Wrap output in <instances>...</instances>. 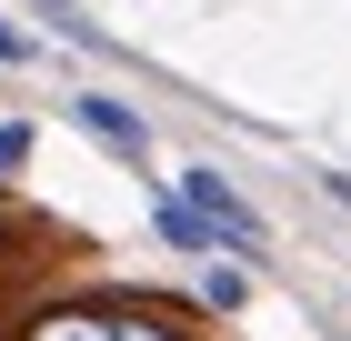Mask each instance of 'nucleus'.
Wrapping results in <instances>:
<instances>
[{
    "label": "nucleus",
    "mask_w": 351,
    "mask_h": 341,
    "mask_svg": "<svg viewBox=\"0 0 351 341\" xmlns=\"http://www.w3.org/2000/svg\"><path fill=\"white\" fill-rule=\"evenodd\" d=\"M10 341H201L181 331V311L161 301H121V291H51V301H21Z\"/></svg>",
    "instance_id": "f257e3e1"
},
{
    "label": "nucleus",
    "mask_w": 351,
    "mask_h": 341,
    "mask_svg": "<svg viewBox=\"0 0 351 341\" xmlns=\"http://www.w3.org/2000/svg\"><path fill=\"white\" fill-rule=\"evenodd\" d=\"M181 201L221 231V251H241V261H261V251H271V221L241 201V181H231V171H211V161H181Z\"/></svg>",
    "instance_id": "f03ea898"
},
{
    "label": "nucleus",
    "mask_w": 351,
    "mask_h": 341,
    "mask_svg": "<svg viewBox=\"0 0 351 341\" xmlns=\"http://www.w3.org/2000/svg\"><path fill=\"white\" fill-rule=\"evenodd\" d=\"M71 121H81L101 151H121V161H151V121H141L131 101H110V91H71Z\"/></svg>",
    "instance_id": "7ed1b4c3"
},
{
    "label": "nucleus",
    "mask_w": 351,
    "mask_h": 341,
    "mask_svg": "<svg viewBox=\"0 0 351 341\" xmlns=\"http://www.w3.org/2000/svg\"><path fill=\"white\" fill-rule=\"evenodd\" d=\"M151 231H161L181 261H211V251H221V231H211V221L181 201V191H151Z\"/></svg>",
    "instance_id": "20e7f679"
},
{
    "label": "nucleus",
    "mask_w": 351,
    "mask_h": 341,
    "mask_svg": "<svg viewBox=\"0 0 351 341\" xmlns=\"http://www.w3.org/2000/svg\"><path fill=\"white\" fill-rule=\"evenodd\" d=\"M30 21L51 30V40H71V51H90V60H121V40H110V30L90 21L81 0H30Z\"/></svg>",
    "instance_id": "39448f33"
},
{
    "label": "nucleus",
    "mask_w": 351,
    "mask_h": 341,
    "mask_svg": "<svg viewBox=\"0 0 351 341\" xmlns=\"http://www.w3.org/2000/svg\"><path fill=\"white\" fill-rule=\"evenodd\" d=\"M191 271H201V311H211V321H241L251 291H261V281H251V261H221V251H211V261H191Z\"/></svg>",
    "instance_id": "423d86ee"
},
{
    "label": "nucleus",
    "mask_w": 351,
    "mask_h": 341,
    "mask_svg": "<svg viewBox=\"0 0 351 341\" xmlns=\"http://www.w3.org/2000/svg\"><path fill=\"white\" fill-rule=\"evenodd\" d=\"M30 151H40V131H30V121H0V181H21Z\"/></svg>",
    "instance_id": "0eeeda50"
},
{
    "label": "nucleus",
    "mask_w": 351,
    "mask_h": 341,
    "mask_svg": "<svg viewBox=\"0 0 351 341\" xmlns=\"http://www.w3.org/2000/svg\"><path fill=\"white\" fill-rule=\"evenodd\" d=\"M30 60H40V30L0 10V71H30Z\"/></svg>",
    "instance_id": "6e6552de"
},
{
    "label": "nucleus",
    "mask_w": 351,
    "mask_h": 341,
    "mask_svg": "<svg viewBox=\"0 0 351 341\" xmlns=\"http://www.w3.org/2000/svg\"><path fill=\"white\" fill-rule=\"evenodd\" d=\"M311 181H322V191H331V201H341V211H351V171H311Z\"/></svg>",
    "instance_id": "1a4fd4ad"
},
{
    "label": "nucleus",
    "mask_w": 351,
    "mask_h": 341,
    "mask_svg": "<svg viewBox=\"0 0 351 341\" xmlns=\"http://www.w3.org/2000/svg\"><path fill=\"white\" fill-rule=\"evenodd\" d=\"M0 341H10V291H0Z\"/></svg>",
    "instance_id": "9d476101"
},
{
    "label": "nucleus",
    "mask_w": 351,
    "mask_h": 341,
    "mask_svg": "<svg viewBox=\"0 0 351 341\" xmlns=\"http://www.w3.org/2000/svg\"><path fill=\"white\" fill-rule=\"evenodd\" d=\"M0 251H10V231H0Z\"/></svg>",
    "instance_id": "9b49d317"
},
{
    "label": "nucleus",
    "mask_w": 351,
    "mask_h": 341,
    "mask_svg": "<svg viewBox=\"0 0 351 341\" xmlns=\"http://www.w3.org/2000/svg\"><path fill=\"white\" fill-rule=\"evenodd\" d=\"M341 341H351V331H341Z\"/></svg>",
    "instance_id": "f8f14e48"
}]
</instances>
